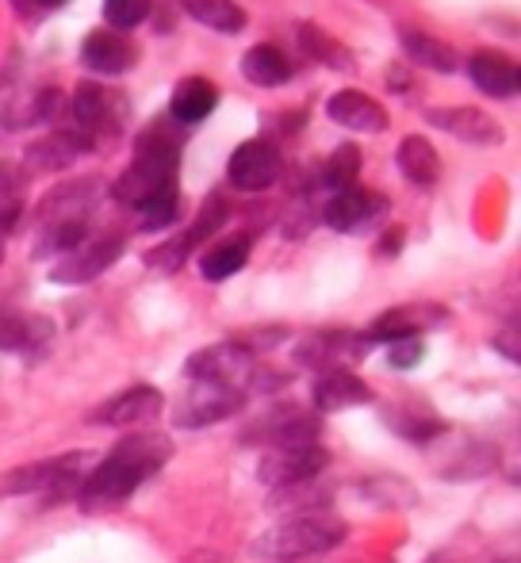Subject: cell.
I'll list each match as a JSON object with an SVG mask.
<instances>
[{
    "mask_svg": "<svg viewBox=\"0 0 521 563\" xmlns=\"http://www.w3.org/2000/svg\"><path fill=\"white\" fill-rule=\"evenodd\" d=\"M173 460V441L162 433H138V438H123L108 456L97 460L89 475H85L81 490H77V506L85 514H108L120 510L123 503L154 479L165 464Z\"/></svg>",
    "mask_w": 521,
    "mask_h": 563,
    "instance_id": "cell-1",
    "label": "cell"
},
{
    "mask_svg": "<svg viewBox=\"0 0 521 563\" xmlns=\"http://www.w3.org/2000/svg\"><path fill=\"white\" fill-rule=\"evenodd\" d=\"M177 169H180V131L169 119H157V123L142 126L138 139H134V157L128 169L115 177L112 196L131 208L134 216L154 203L177 196Z\"/></svg>",
    "mask_w": 521,
    "mask_h": 563,
    "instance_id": "cell-2",
    "label": "cell"
},
{
    "mask_svg": "<svg viewBox=\"0 0 521 563\" xmlns=\"http://www.w3.org/2000/svg\"><path fill=\"white\" fill-rule=\"evenodd\" d=\"M350 537L345 521L330 510H314V514H296V518L280 521L276 529H268L265 537L254 541V556L268 563H291V560H307V556H326L337 544Z\"/></svg>",
    "mask_w": 521,
    "mask_h": 563,
    "instance_id": "cell-3",
    "label": "cell"
},
{
    "mask_svg": "<svg viewBox=\"0 0 521 563\" xmlns=\"http://www.w3.org/2000/svg\"><path fill=\"white\" fill-rule=\"evenodd\" d=\"M58 115H66V131H74L77 139H85L97 150L128 131L131 104L112 85H81L74 97H66Z\"/></svg>",
    "mask_w": 521,
    "mask_h": 563,
    "instance_id": "cell-4",
    "label": "cell"
},
{
    "mask_svg": "<svg viewBox=\"0 0 521 563\" xmlns=\"http://www.w3.org/2000/svg\"><path fill=\"white\" fill-rule=\"evenodd\" d=\"M97 460L100 456H92V452H66V456L23 464L8 475L4 487L8 495H43L51 503H66V498H77L85 475L97 467Z\"/></svg>",
    "mask_w": 521,
    "mask_h": 563,
    "instance_id": "cell-5",
    "label": "cell"
},
{
    "mask_svg": "<svg viewBox=\"0 0 521 563\" xmlns=\"http://www.w3.org/2000/svg\"><path fill=\"white\" fill-rule=\"evenodd\" d=\"M257 356H250L239 341H215V345L200 349L185 361L188 384H208V387H234V391L254 395L257 376Z\"/></svg>",
    "mask_w": 521,
    "mask_h": 563,
    "instance_id": "cell-6",
    "label": "cell"
},
{
    "mask_svg": "<svg viewBox=\"0 0 521 563\" xmlns=\"http://www.w3.org/2000/svg\"><path fill=\"white\" fill-rule=\"evenodd\" d=\"M322 438V418L314 410H303L296 402H276L265 415H257L254 422L242 430V445H260V449H288V445H311Z\"/></svg>",
    "mask_w": 521,
    "mask_h": 563,
    "instance_id": "cell-7",
    "label": "cell"
},
{
    "mask_svg": "<svg viewBox=\"0 0 521 563\" xmlns=\"http://www.w3.org/2000/svg\"><path fill=\"white\" fill-rule=\"evenodd\" d=\"M330 449L322 441L311 445H288V449H268L257 464V479L268 490H284V487H299V483H314L326 475L330 467Z\"/></svg>",
    "mask_w": 521,
    "mask_h": 563,
    "instance_id": "cell-8",
    "label": "cell"
},
{
    "mask_svg": "<svg viewBox=\"0 0 521 563\" xmlns=\"http://www.w3.org/2000/svg\"><path fill=\"white\" fill-rule=\"evenodd\" d=\"M123 250H128L123 234L85 238L77 250H69L66 257H58V265L51 268V280L62 284V288H81V284H92L97 276H104L108 268L123 257Z\"/></svg>",
    "mask_w": 521,
    "mask_h": 563,
    "instance_id": "cell-9",
    "label": "cell"
},
{
    "mask_svg": "<svg viewBox=\"0 0 521 563\" xmlns=\"http://www.w3.org/2000/svg\"><path fill=\"white\" fill-rule=\"evenodd\" d=\"M250 395L234 391V387H208V384H192V391L173 407V422L180 430H208V426H219L226 418H234L242 407H246Z\"/></svg>",
    "mask_w": 521,
    "mask_h": 563,
    "instance_id": "cell-10",
    "label": "cell"
},
{
    "mask_svg": "<svg viewBox=\"0 0 521 563\" xmlns=\"http://www.w3.org/2000/svg\"><path fill=\"white\" fill-rule=\"evenodd\" d=\"M54 322L46 314H27L0 307V353H15L23 364H38L54 345Z\"/></svg>",
    "mask_w": 521,
    "mask_h": 563,
    "instance_id": "cell-11",
    "label": "cell"
},
{
    "mask_svg": "<svg viewBox=\"0 0 521 563\" xmlns=\"http://www.w3.org/2000/svg\"><path fill=\"white\" fill-rule=\"evenodd\" d=\"M165 415V395L149 384H134L128 391H120L115 399L100 402L89 415L92 426H108V430H138Z\"/></svg>",
    "mask_w": 521,
    "mask_h": 563,
    "instance_id": "cell-12",
    "label": "cell"
},
{
    "mask_svg": "<svg viewBox=\"0 0 521 563\" xmlns=\"http://www.w3.org/2000/svg\"><path fill=\"white\" fill-rule=\"evenodd\" d=\"M280 173H284V157L268 139L242 142L231 154V162H226V180L239 192H265V188H273L280 180Z\"/></svg>",
    "mask_w": 521,
    "mask_h": 563,
    "instance_id": "cell-13",
    "label": "cell"
},
{
    "mask_svg": "<svg viewBox=\"0 0 521 563\" xmlns=\"http://www.w3.org/2000/svg\"><path fill=\"white\" fill-rule=\"evenodd\" d=\"M368 349H373V338L368 334H353V330H319V334L299 341L296 361L314 372L350 368V361H361Z\"/></svg>",
    "mask_w": 521,
    "mask_h": 563,
    "instance_id": "cell-14",
    "label": "cell"
},
{
    "mask_svg": "<svg viewBox=\"0 0 521 563\" xmlns=\"http://www.w3.org/2000/svg\"><path fill=\"white\" fill-rule=\"evenodd\" d=\"M448 322V307L441 303H402L384 311L380 319L368 327V338L373 345H388V341L399 338H422L425 330H437Z\"/></svg>",
    "mask_w": 521,
    "mask_h": 563,
    "instance_id": "cell-15",
    "label": "cell"
},
{
    "mask_svg": "<svg viewBox=\"0 0 521 563\" xmlns=\"http://www.w3.org/2000/svg\"><path fill=\"white\" fill-rule=\"evenodd\" d=\"M425 119H430V126L479 150L502 146V139H507L502 123L495 115H487L484 108H433V112H425Z\"/></svg>",
    "mask_w": 521,
    "mask_h": 563,
    "instance_id": "cell-16",
    "label": "cell"
},
{
    "mask_svg": "<svg viewBox=\"0 0 521 563\" xmlns=\"http://www.w3.org/2000/svg\"><path fill=\"white\" fill-rule=\"evenodd\" d=\"M384 211H388V200L380 192H368V188L353 185L322 203V223L330 230H342V234H353V230H365L368 223H376Z\"/></svg>",
    "mask_w": 521,
    "mask_h": 563,
    "instance_id": "cell-17",
    "label": "cell"
},
{
    "mask_svg": "<svg viewBox=\"0 0 521 563\" xmlns=\"http://www.w3.org/2000/svg\"><path fill=\"white\" fill-rule=\"evenodd\" d=\"M373 387L357 376L353 368H322L314 372V387H311V402L314 415H334L345 407H361V402H373Z\"/></svg>",
    "mask_w": 521,
    "mask_h": 563,
    "instance_id": "cell-18",
    "label": "cell"
},
{
    "mask_svg": "<svg viewBox=\"0 0 521 563\" xmlns=\"http://www.w3.org/2000/svg\"><path fill=\"white\" fill-rule=\"evenodd\" d=\"M138 62V46L131 43L128 35L112 27H100V31H89L81 43V66L89 74H100V77H123L128 69H134Z\"/></svg>",
    "mask_w": 521,
    "mask_h": 563,
    "instance_id": "cell-19",
    "label": "cell"
},
{
    "mask_svg": "<svg viewBox=\"0 0 521 563\" xmlns=\"http://www.w3.org/2000/svg\"><path fill=\"white\" fill-rule=\"evenodd\" d=\"M104 196V185L97 177H77L58 185L38 208V227H54V223H77V219H89L92 203Z\"/></svg>",
    "mask_w": 521,
    "mask_h": 563,
    "instance_id": "cell-20",
    "label": "cell"
},
{
    "mask_svg": "<svg viewBox=\"0 0 521 563\" xmlns=\"http://www.w3.org/2000/svg\"><path fill=\"white\" fill-rule=\"evenodd\" d=\"M81 154H92L89 142L77 139L66 126H58L54 134L31 142V146L23 150V173H27V177L31 173H66V169H74V162Z\"/></svg>",
    "mask_w": 521,
    "mask_h": 563,
    "instance_id": "cell-21",
    "label": "cell"
},
{
    "mask_svg": "<svg viewBox=\"0 0 521 563\" xmlns=\"http://www.w3.org/2000/svg\"><path fill=\"white\" fill-rule=\"evenodd\" d=\"M326 115L334 119L345 131H361V134H384L388 131V112H384L380 100H373L361 89H342L326 100Z\"/></svg>",
    "mask_w": 521,
    "mask_h": 563,
    "instance_id": "cell-22",
    "label": "cell"
},
{
    "mask_svg": "<svg viewBox=\"0 0 521 563\" xmlns=\"http://www.w3.org/2000/svg\"><path fill=\"white\" fill-rule=\"evenodd\" d=\"M468 77L484 97L491 100H510L518 97V66L514 58L499 51H476L468 58Z\"/></svg>",
    "mask_w": 521,
    "mask_h": 563,
    "instance_id": "cell-23",
    "label": "cell"
},
{
    "mask_svg": "<svg viewBox=\"0 0 521 563\" xmlns=\"http://www.w3.org/2000/svg\"><path fill=\"white\" fill-rule=\"evenodd\" d=\"M219 108V89L208 77H185V81L173 89L169 100V123L177 126H200L203 119Z\"/></svg>",
    "mask_w": 521,
    "mask_h": 563,
    "instance_id": "cell-24",
    "label": "cell"
},
{
    "mask_svg": "<svg viewBox=\"0 0 521 563\" xmlns=\"http://www.w3.org/2000/svg\"><path fill=\"white\" fill-rule=\"evenodd\" d=\"M384 426L407 445H433L448 433V422L422 407H384Z\"/></svg>",
    "mask_w": 521,
    "mask_h": 563,
    "instance_id": "cell-25",
    "label": "cell"
},
{
    "mask_svg": "<svg viewBox=\"0 0 521 563\" xmlns=\"http://www.w3.org/2000/svg\"><path fill=\"white\" fill-rule=\"evenodd\" d=\"M395 165H399V173L414 188H433L441 180V157H437V150H433V142L422 139V134H407V139L399 142Z\"/></svg>",
    "mask_w": 521,
    "mask_h": 563,
    "instance_id": "cell-26",
    "label": "cell"
},
{
    "mask_svg": "<svg viewBox=\"0 0 521 563\" xmlns=\"http://www.w3.org/2000/svg\"><path fill=\"white\" fill-rule=\"evenodd\" d=\"M291 74H296V69H291L288 54L273 43L250 46V51L242 54V77H246L250 85H257V89H280V85L291 81Z\"/></svg>",
    "mask_w": 521,
    "mask_h": 563,
    "instance_id": "cell-27",
    "label": "cell"
},
{
    "mask_svg": "<svg viewBox=\"0 0 521 563\" xmlns=\"http://www.w3.org/2000/svg\"><path fill=\"white\" fill-rule=\"evenodd\" d=\"M250 250H254V238H250V234L223 238V242H215L200 257V276H203V280H211V284L231 280V276H239L242 268H246Z\"/></svg>",
    "mask_w": 521,
    "mask_h": 563,
    "instance_id": "cell-28",
    "label": "cell"
},
{
    "mask_svg": "<svg viewBox=\"0 0 521 563\" xmlns=\"http://www.w3.org/2000/svg\"><path fill=\"white\" fill-rule=\"evenodd\" d=\"M399 43H402V51H407V58L414 62V66H425V69H433V74H456V66H461V54H456L448 43H441L437 35L402 27Z\"/></svg>",
    "mask_w": 521,
    "mask_h": 563,
    "instance_id": "cell-29",
    "label": "cell"
},
{
    "mask_svg": "<svg viewBox=\"0 0 521 563\" xmlns=\"http://www.w3.org/2000/svg\"><path fill=\"white\" fill-rule=\"evenodd\" d=\"M357 495L365 498L368 506H380V510H410L418 506V487L402 475L380 472V475H368V479L357 483Z\"/></svg>",
    "mask_w": 521,
    "mask_h": 563,
    "instance_id": "cell-30",
    "label": "cell"
},
{
    "mask_svg": "<svg viewBox=\"0 0 521 563\" xmlns=\"http://www.w3.org/2000/svg\"><path fill=\"white\" fill-rule=\"evenodd\" d=\"M299 46H303L319 66L337 69V74H357V58H353L350 46L337 43V38L330 35V31H322L319 23H303V27H299Z\"/></svg>",
    "mask_w": 521,
    "mask_h": 563,
    "instance_id": "cell-31",
    "label": "cell"
},
{
    "mask_svg": "<svg viewBox=\"0 0 521 563\" xmlns=\"http://www.w3.org/2000/svg\"><path fill=\"white\" fill-rule=\"evenodd\" d=\"M180 8L208 31H219V35H242L250 23L246 8L234 4V0H180Z\"/></svg>",
    "mask_w": 521,
    "mask_h": 563,
    "instance_id": "cell-32",
    "label": "cell"
},
{
    "mask_svg": "<svg viewBox=\"0 0 521 563\" xmlns=\"http://www.w3.org/2000/svg\"><path fill=\"white\" fill-rule=\"evenodd\" d=\"M23 192H27V173L15 162H0V234L15 230L23 219Z\"/></svg>",
    "mask_w": 521,
    "mask_h": 563,
    "instance_id": "cell-33",
    "label": "cell"
},
{
    "mask_svg": "<svg viewBox=\"0 0 521 563\" xmlns=\"http://www.w3.org/2000/svg\"><path fill=\"white\" fill-rule=\"evenodd\" d=\"M226 219H231V200H226L223 192H211L208 200H203V208H200V216H196V223L180 234V245L188 250V257H192V250L196 245H203L208 238H215L219 230L226 227Z\"/></svg>",
    "mask_w": 521,
    "mask_h": 563,
    "instance_id": "cell-34",
    "label": "cell"
},
{
    "mask_svg": "<svg viewBox=\"0 0 521 563\" xmlns=\"http://www.w3.org/2000/svg\"><path fill=\"white\" fill-rule=\"evenodd\" d=\"M361 177V150L357 146H337L334 154L326 157V165L319 169V177H314V188H330V196L334 192H345V188H353Z\"/></svg>",
    "mask_w": 521,
    "mask_h": 563,
    "instance_id": "cell-35",
    "label": "cell"
},
{
    "mask_svg": "<svg viewBox=\"0 0 521 563\" xmlns=\"http://www.w3.org/2000/svg\"><path fill=\"white\" fill-rule=\"evenodd\" d=\"M89 238V219H77V223H54V227H38V242H35V257H66L69 250Z\"/></svg>",
    "mask_w": 521,
    "mask_h": 563,
    "instance_id": "cell-36",
    "label": "cell"
},
{
    "mask_svg": "<svg viewBox=\"0 0 521 563\" xmlns=\"http://www.w3.org/2000/svg\"><path fill=\"white\" fill-rule=\"evenodd\" d=\"M499 467V449L484 445V441H472L461 456L448 460V467H441L445 479H479V475H491Z\"/></svg>",
    "mask_w": 521,
    "mask_h": 563,
    "instance_id": "cell-37",
    "label": "cell"
},
{
    "mask_svg": "<svg viewBox=\"0 0 521 563\" xmlns=\"http://www.w3.org/2000/svg\"><path fill=\"white\" fill-rule=\"evenodd\" d=\"M154 0H104V20L112 23V31H131L138 23H146Z\"/></svg>",
    "mask_w": 521,
    "mask_h": 563,
    "instance_id": "cell-38",
    "label": "cell"
},
{
    "mask_svg": "<svg viewBox=\"0 0 521 563\" xmlns=\"http://www.w3.org/2000/svg\"><path fill=\"white\" fill-rule=\"evenodd\" d=\"M384 353H388L391 368L410 372V368H418V364H422L425 345H422V338H399V341H388V345H384Z\"/></svg>",
    "mask_w": 521,
    "mask_h": 563,
    "instance_id": "cell-39",
    "label": "cell"
},
{
    "mask_svg": "<svg viewBox=\"0 0 521 563\" xmlns=\"http://www.w3.org/2000/svg\"><path fill=\"white\" fill-rule=\"evenodd\" d=\"M185 261H188V250L180 245V238H169V242L154 245V250L146 253V265L157 268V273H177Z\"/></svg>",
    "mask_w": 521,
    "mask_h": 563,
    "instance_id": "cell-40",
    "label": "cell"
},
{
    "mask_svg": "<svg viewBox=\"0 0 521 563\" xmlns=\"http://www.w3.org/2000/svg\"><path fill=\"white\" fill-rule=\"evenodd\" d=\"M177 219H180V192L169 196V200H162V203H154V208L138 211L142 230H165V227L177 223Z\"/></svg>",
    "mask_w": 521,
    "mask_h": 563,
    "instance_id": "cell-41",
    "label": "cell"
},
{
    "mask_svg": "<svg viewBox=\"0 0 521 563\" xmlns=\"http://www.w3.org/2000/svg\"><path fill=\"white\" fill-rule=\"evenodd\" d=\"M495 349H499V353L507 356L510 364H518V361H521V349H518V319H510V322H507V334L495 338Z\"/></svg>",
    "mask_w": 521,
    "mask_h": 563,
    "instance_id": "cell-42",
    "label": "cell"
},
{
    "mask_svg": "<svg viewBox=\"0 0 521 563\" xmlns=\"http://www.w3.org/2000/svg\"><path fill=\"white\" fill-rule=\"evenodd\" d=\"M399 250H402V230L395 227V230H388V234H384V242L376 245V253H380V257H395Z\"/></svg>",
    "mask_w": 521,
    "mask_h": 563,
    "instance_id": "cell-43",
    "label": "cell"
},
{
    "mask_svg": "<svg viewBox=\"0 0 521 563\" xmlns=\"http://www.w3.org/2000/svg\"><path fill=\"white\" fill-rule=\"evenodd\" d=\"M391 89H395V92H407V89H410V77H407V74H402V69H399V66H395V69H391Z\"/></svg>",
    "mask_w": 521,
    "mask_h": 563,
    "instance_id": "cell-44",
    "label": "cell"
},
{
    "mask_svg": "<svg viewBox=\"0 0 521 563\" xmlns=\"http://www.w3.org/2000/svg\"><path fill=\"white\" fill-rule=\"evenodd\" d=\"M12 4L20 8V15H27V20H31V15H38V4H35V0H12Z\"/></svg>",
    "mask_w": 521,
    "mask_h": 563,
    "instance_id": "cell-45",
    "label": "cell"
},
{
    "mask_svg": "<svg viewBox=\"0 0 521 563\" xmlns=\"http://www.w3.org/2000/svg\"><path fill=\"white\" fill-rule=\"evenodd\" d=\"M38 4V12H46V8H62V4H69V0H35Z\"/></svg>",
    "mask_w": 521,
    "mask_h": 563,
    "instance_id": "cell-46",
    "label": "cell"
},
{
    "mask_svg": "<svg viewBox=\"0 0 521 563\" xmlns=\"http://www.w3.org/2000/svg\"><path fill=\"white\" fill-rule=\"evenodd\" d=\"M0 261H4V245H0Z\"/></svg>",
    "mask_w": 521,
    "mask_h": 563,
    "instance_id": "cell-47",
    "label": "cell"
},
{
    "mask_svg": "<svg viewBox=\"0 0 521 563\" xmlns=\"http://www.w3.org/2000/svg\"><path fill=\"white\" fill-rule=\"evenodd\" d=\"M502 563H518V560H502Z\"/></svg>",
    "mask_w": 521,
    "mask_h": 563,
    "instance_id": "cell-48",
    "label": "cell"
}]
</instances>
